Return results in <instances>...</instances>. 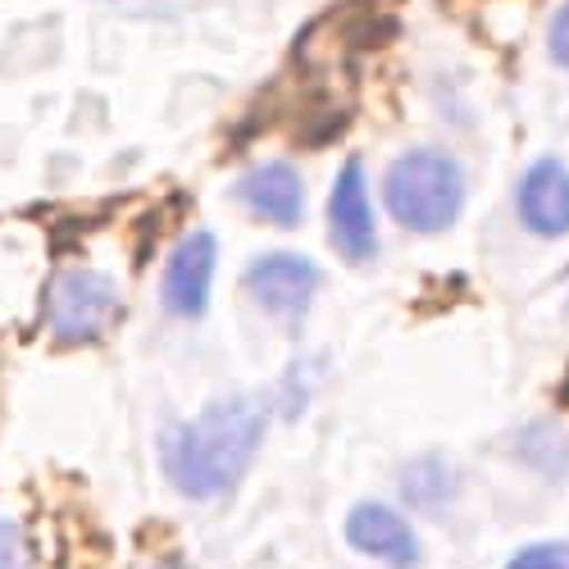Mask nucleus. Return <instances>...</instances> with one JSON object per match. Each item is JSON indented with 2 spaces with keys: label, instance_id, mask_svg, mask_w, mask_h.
<instances>
[{
  "label": "nucleus",
  "instance_id": "f257e3e1",
  "mask_svg": "<svg viewBox=\"0 0 569 569\" xmlns=\"http://www.w3.org/2000/svg\"><path fill=\"white\" fill-rule=\"evenodd\" d=\"M264 423H269V410L256 397H223L206 406L197 419L164 433L169 483L192 501H214L232 492L264 438Z\"/></svg>",
  "mask_w": 569,
  "mask_h": 569
},
{
  "label": "nucleus",
  "instance_id": "423d86ee",
  "mask_svg": "<svg viewBox=\"0 0 569 569\" xmlns=\"http://www.w3.org/2000/svg\"><path fill=\"white\" fill-rule=\"evenodd\" d=\"M214 264H219V242H214V237L206 228L187 232L182 242L173 247V256L164 264V282H160L169 315H178V319L206 315L210 288H214Z\"/></svg>",
  "mask_w": 569,
  "mask_h": 569
},
{
  "label": "nucleus",
  "instance_id": "1a4fd4ad",
  "mask_svg": "<svg viewBox=\"0 0 569 569\" xmlns=\"http://www.w3.org/2000/svg\"><path fill=\"white\" fill-rule=\"evenodd\" d=\"M519 219L538 237L569 232V169L560 160H538L519 182Z\"/></svg>",
  "mask_w": 569,
  "mask_h": 569
},
{
  "label": "nucleus",
  "instance_id": "20e7f679",
  "mask_svg": "<svg viewBox=\"0 0 569 569\" xmlns=\"http://www.w3.org/2000/svg\"><path fill=\"white\" fill-rule=\"evenodd\" d=\"M328 237L342 260L365 264L378 256V228H373V201H369V182H365V164L347 160L333 197H328Z\"/></svg>",
  "mask_w": 569,
  "mask_h": 569
},
{
  "label": "nucleus",
  "instance_id": "9d476101",
  "mask_svg": "<svg viewBox=\"0 0 569 569\" xmlns=\"http://www.w3.org/2000/svg\"><path fill=\"white\" fill-rule=\"evenodd\" d=\"M451 488H456V473H451L438 456H423V460L406 465V473H401V492H406V501L419 506V510L442 506V501L451 497Z\"/></svg>",
  "mask_w": 569,
  "mask_h": 569
},
{
  "label": "nucleus",
  "instance_id": "39448f33",
  "mask_svg": "<svg viewBox=\"0 0 569 569\" xmlns=\"http://www.w3.org/2000/svg\"><path fill=\"white\" fill-rule=\"evenodd\" d=\"M247 292L273 319H301L319 292V264L306 256H292V251L260 256L247 269Z\"/></svg>",
  "mask_w": 569,
  "mask_h": 569
},
{
  "label": "nucleus",
  "instance_id": "ddd939ff",
  "mask_svg": "<svg viewBox=\"0 0 569 569\" xmlns=\"http://www.w3.org/2000/svg\"><path fill=\"white\" fill-rule=\"evenodd\" d=\"M547 46H551V60L569 69V0H565V10L551 19V32H547Z\"/></svg>",
  "mask_w": 569,
  "mask_h": 569
},
{
  "label": "nucleus",
  "instance_id": "6e6552de",
  "mask_svg": "<svg viewBox=\"0 0 569 569\" xmlns=\"http://www.w3.org/2000/svg\"><path fill=\"white\" fill-rule=\"evenodd\" d=\"M347 542L369 556V560H383L392 569H410L419 560V538L406 519L383 506V501H360L351 515H347Z\"/></svg>",
  "mask_w": 569,
  "mask_h": 569
},
{
  "label": "nucleus",
  "instance_id": "0eeeda50",
  "mask_svg": "<svg viewBox=\"0 0 569 569\" xmlns=\"http://www.w3.org/2000/svg\"><path fill=\"white\" fill-rule=\"evenodd\" d=\"M237 201L273 228H297L306 214V182L288 160H269V164H256L251 173H242Z\"/></svg>",
  "mask_w": 569,
  "mask_h": 569
},
{
  "label": "nucleus",
  "instance_id": "7ed1b4c3",
  "mask_svg": "<svg viewBox=\"0 0 569 569\" xmlns=\"http://www.w3.org/2000/svg\"><path fill=\"white\" fill-rule=\"evenodd\" d=\"M119 319V288L97 269H60L46 288V328L60 347L106 338Z\"/></svg>",
  "mask_w": 569,
  "mask_h": 569
},
{
  "label": "nucleus",
  "instance_id": "9b49d317",
  "mask_svg": "<svg viewBox=\"0 0 569 569\" xmlns=\"http://www.w3.org/2000/svg\"><path fill=\"white\" fill-rule=\"evenodd\" d=\"M506 569H569V542H533L515 551Z\"/></svg>",
  "mask_w": 569,
  "mask_h": 569
},
{
  "label": "nucleus",
  "instance_id": "f03ea898",
  "mask_svg": "<svg viewBox=\"0 0 569 569\" xmlns=\"http://www.w3.org/2000/svg\"><path fill=\"white\" fill-rule=\"evenodd\" d=\"M388 214L410 232H442L456 223L465 206V178L451 156L438 151H406L392 160L383 178Z\"/></svg>",
  "mask_w": 569,
  "mask_h": 569
},
{
  "label": "nucleus",
  "instance_id": "f8f14e48",
  "mask_svg": "<svg viewBox=\"0 0 569 569\" xmlns=\"http://www.w3.org/2000/svg\"><path fill=\"white\" fill-rule=\"evenodd\" d=\"M0 569H32L28 538L14 519H0Z\"/></svg>",
  "mask_w": 569,
  "mask_h": 569
}]
</instances>
